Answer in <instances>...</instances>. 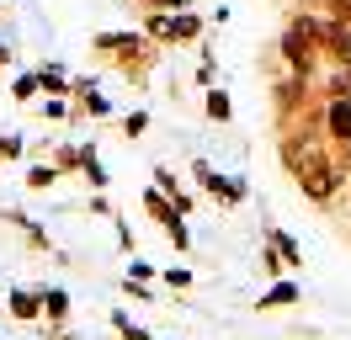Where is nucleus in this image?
I'll use <instances>...</instances> for the list:
<instances>
[{
    "mask_svg": "<svg viewBox=\"0 0 351 340\" xmlns=\"http://www.w3.org/2000/svg\"><path fill=\"white\" fill-rule=\"evenodd\" d=\"M282 165L308 202H319V208L335 202V191H341V154H330L314 138H282Z\"/></svg>",
    "mask_w": 351,
    "mask_h": 340,
    "instance_id": "f257e3e1",
    "label": "nucleus"
},
{
    "mask_svg": "<svg viewBox=\"0 0 351 340\" xmlns=\"http://www.w3.org/2000/svg\"><path fill=\"white\" fill-rule=\"evenodd\" d=\"M282 59H287V75H314L319 64V21L314 16H293L282 27Z\"/></svg>",
    "mask_w": 351,
    "mask_h": 340,
    "instance_id": "f03ea898",
    "label": "nucleus"
},
{
    "mask_svg": "<svg viewBox=\"0 0 351 340\" xmlns=\"http://www.w3.org/2000/svg\"><path fill=\"white\" fill-rule=\"evenodd\" d=\"M144 212H149L154 223H160V229H165V234L176 239V250H186V245H192V234H186V218L176 212V202H171V197H165L160 186H149V191H144Z\"/></svg>",
    "mask_w": 351,
    "mask_h": 340,
    "instance_id": "7ed1b4c3",
    "label": "nucleus"
},
{
    "mask_svg": "<svg viewBox=\"0 0 351 340\" xmlns=\"http://www.w3.org/2000/svg\"><path fill=\"white\" fill-rule=\"evenodd\" d=\"M192 175H197V186L208 191V197H219L223 208H240V202H245V181H234V175H219L208 160H192Z\"/></svg>",
    "mask_w": 351,
    "mask_h": 340,
    "instance_id": "20e7f679",
    "label": "nucleus"
},
{
    "mask_svg": "<svg viewBox=\"0 0 351 340\" xmlns=\"http://www.w3.org/2000/svg\"><path fill=\"white\" fill-rule=\"evenodd\" d=\"M319 53H325L335 69H351V27L346 21H319Z\"/></svg>",
    "mask_w": 351,
    "mask_h": 340,
    "instance_id": "39448f33",
    "label": "nucleus"
},
{
    "mask_svg": "<svg viewBox=\"0 0 351 340\" xmlns=\"http://www.w3.org/2000/svg\"><path fill=\"white\" fill-rule=\"evenodd\" d=\"M325 133L341 149H351V96H330L325 101Z\"/></svg>",
    "mask_w": 351,
    "mask_h": 340,
    "instance_id": "423d86ee",
    "label": "nucleus"
},
{
    "mask_svg": "<svg viewBox=\"0 0 351 340\" xmlns=\"http://www.w3.org/2000/svg\"><path fill=\"white\" fill-rule=\"evenodd\" d=\"M11 319H22V324H38V319H43V298H38V287H32V293H27V287L11 293Z\"/></svg>",
    "mask_w": 351,
    "mask_h": 340,
    "instance_id": "0eeeda50",
    "label": "nucleus"
},
{
    "mask_svg": "<svg viewBox=\"0 0 351 340\" xmlns=\"http://www.w3.org/2000/svg\"><path fill=\"white\" fill-rule=\"evenodd\" d=\"M154 186H160V191H165V197L176 202V212H181V218H186V212L197 208V202H192V197L181 191V181H176V170H165V165H160V170H154Z\"/></svg>",
    "mask_w": 351,
    "mask_h": 340,
    "instance_id": "6e6552de",
    "label": "nucleus"
},
{
    "mask_svg": "<svg viewBox=\"0 0 351 340\" xmlns=\"http://www.w3.org/2000/svg\"><path fill=\"white\" fill-rule=\"evenodd\" d=\"M38 298H43V319L48 324H64L69 319V293L64 287H38Z\"/></svg>",
    "mask_w": 351,
    "mask_h": 340,
    "instance_id": "1a4fd4ad",
    "label": "nucleus"
},
{
    "mask_svg": "<svg viewBox=\"0 0 351 340\" xmlns=\"http://www.w3.org/2000/svg\"><path fill=\"white\" fill-rule=\"evenodd\" d=\"M32 75H38V90H48V96H64L69 90V69L64 64H38Z\"/></svg>",
    "mask_w": 351,
    "mask_h": 340,
    "instance_id": "9d476101",
    "label": "nucleus"
},
{
    "mask_svg": "<svg viewBox=\"0 0 351 340\" xmlns=\"http://www.w3.org/2000/svg\"><path fill=\"white\" fill-rule=\"evenodd\" d=\"M266 245H271V250L282 255L287 266H304V245H298V239H293L287 229H266Z\"/></svg>",
    "mask_w": 351,
    "mask_h": 340,
    "instance_id": "9b49d317",
    "label": "nucleus"
},
{
    "mask_svg": "<svg viewBox=\"0 0 351 340\" xmlns=\"http://www.w3.org/2000/svg\"><path fill=\"white\" fill-rule=\"evenodd\" d=\"M5 223H16V229L27 234V245H32V250H48V234L38 229V223H32V218H27V212H5Z\"/></svg>",
    "mask_w": 351,
    "mask_h": 340,
    "instance_id": "f8f14e48",
    "label": "nucleus"
},
{
    "mask_svg": "<svg viewBox=\"0 0 351 340\" xmlns=\"http://www.w3.org/2000/svg\"><path fill=\"white\" fill-rule=\"evenodd\" d=\"M96 48H101V53H128V48H138V32H101Z\"/></svg>",
    "mask_w": 351,
    "mask_h": 340,
    "instance_id": "ddd939ff",
    "label": "nucleus"
},
{
    "mask_svg": "<svg viewBox=\"0 0 351 340\" xmlns=\"http://www.w3.org/2000/svg\"><path fill=\"white\" fill-rule=\"evenodd\" d=\"M287 303H298V282H277L271 293H261V308H287Z\"/></svg>",
    "mask_w": 351,
    "mask_h": 340,
    "instance_id": "4468645a",
    "label": "nucleus"
},
{
    "mask_svg": "<svg viewBox=\"0 0 351 340\" xmlns=\"http://www.w3.org/2000/svg\"><path fill=\"white\" fill-rule=\"evenodd\" d=\"M112 330H117V340H154L149 330H144V324H133L123 308H112Z\"/></svg>",
    "mask_w": 351,
    "mask_h": 340,
    "instance_id": "2eb2a0df",
    "label": "nucleus"
},
{
    "mask_svg": "<svg viewBox=\"0 0 351 340\" xmlns=\"http://www.w3.org/2000/svg\"><path fill=\"white\" fill-rule=\"evenodd\" d=\"M80 175H86L96 191L107 186V170H101V160H96V149H90V144H86V154H80Z\"/></svg>",
    "mask_w": 351,
    "mask_h": 340,
    "instance_id": "dca6fc26",
    "label": "nucleus"
},
{
    "mask_svg": "<svg viewBox=\"0 0 351 340\" xmlns=\"http://www.w3.org/2000/svg\"><path fill=\"white\" fill-rule=\"evenodd\" d=\"M208 117H213V123H229V117H234V101H229L223 90H213V85H208Z\"/></svg>",
    "mask_w": 351,
    "mask_h": 340,
    "instance_id": "f3484780",
    "label": "nucleus"
},
{
    "mask_svg": "<svg viewBox=\"0 0 351 340\" xmlns=\"http://www.w3.org/2000/svg\"><path fill=\"white\" fill-rule=\"evenodd\" d=\"M80 154H86V149H75V144H59L53 154H48V160H53V170L64 175V170H80Z\"/></svg>",
    "mask_w": 351,
    "mask_h": 340,
    "instance_id": "a211bd4d",
    "label": "nucleus"
},
{
    "mask_svg": "<svg viewBox=\"0 0 351 340\" xmlns=\"http://www.w3.org/2000/svg\"><path fill=\"white\" fill-rule=\"evenodd\" d=\"M53 181H59V170H53V165H32V170H27V191H48Z\"/></svg>",
    "mask_w": 351,
    "mask_h": 340,
    "instance_id": "6ab92c4d",
    "label": "nucleus"
},
{
    "mask_svg": "<svg viewBox=\"0 0 351 340\" xmlns=\"http://www.w3.org/2000/svg\"><path fill=\"white\" fill-rule=\"evenodd\" d=\"M144 127H149V112H128L123 117V138H144Z\"/></svg>",
    "mask_w": 351,
    "mask_h": 340,
    "instance_id": "aec40b11",
    "label": "nucleus"
},
{
    "mask_svg": "<svg viewBox=\"0 0 351 340\" xmlns=\"http://www.w3.org/2000/svg\"><path fill=\"white\" fill-rule=\"evenodd\" d=\"M11 96H16V101H32V96H38V75H16Z\"/></svg>",
    "mask_w": 351,
    "mask_h": 340,
    "instance_id": "412c9836",
    "label": "nucleus"
},
{
    "mask_svg": "<svg viewBox=\"0 0 351 340\" xmlns=\"http://www.w3.org/2000/svg\"><path fill=\"white\" fill-rule=\"evenodd\" d=\"M22 138H16V133H5V138H0V160H16V154H22Z\"/></svg>",
    "mask_w": 351,
    "mask_h": 340,
    "instance_id": "4be33fe9",
    "label": "nucleus"
},
{
    "mask_svg": "<svg viewBox=\"0 0 351 340\" xmlns=\"http://www.w3.org/2000/svg\"><path fill=\"white\" fill-rule=\"evenodd\" d=\"M43 117H48V123H64V117H69V106L53 96V101H43Z\"/></svg>",
    "mask_w": 351,
    "mask_h": 340,
    "instance_id": "5701e85b",
    "label": "nucleus"
},
{
    "mask_svg": "<svg viewBox=\"0 0 351 340\" xmlns=\"http://www.w3.org/2000/svg\"><path fill=\"white\" fill-rule=\"evenodd\" d=\"M165 287H192V271H186V266H171V271H165Z\"/></svg>",
    "mask_w": 351,
    "mask_h": 340,
    "instance_id": "b1692460",
    "label": "nucleus"
},
{
    "mask_svg": "<svg viewBox=\"0 0 351 340\" xmlns=\"http://www.w3.org/2000/svg\"><path fill=\"white\" fill-rule=\"evenodd\" d=\"M330 16H335V21H346V27H351V0H330Z\"/></svg>",
    "mask_w": 351,
    "mask_h": 340,
    "instance_id": "393cba45",
    "label": "nucleus"
},
{
    "mask_svg": "<svg viewBox=\"0 0 351 340\" xmlns=\"http://www.w3.org/2000/svg\"><path fill=\"white\" fill-rule=\"evenodd\" d=\"M144 5H154V11H186V0H144Z\"/></svg>",
    "mask_w": 351,
    "mask_h": 340,
    "instance_id": "a878e982",
    "label": "nucleus"
}]
</instances>
